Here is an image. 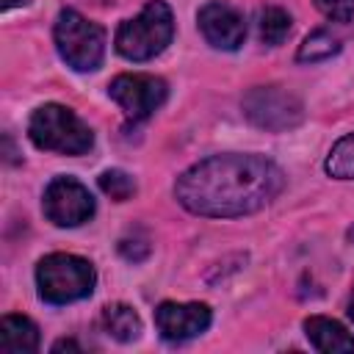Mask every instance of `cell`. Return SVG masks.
I'll list each match as a JSON object with an SVG mask.
<instances>
[{"label":"cell","mask_w":354,"mask_h":354,"mask_svg":"<svg viewBox=\"0 0 354 354\" xmlns=\"http://www.w3.org/2000/svg\"><path fill=\"white\" fill-rule=\"evenodd\" d=\"M285 185V174L263 155H213L185 169L174 183L177 202L196 216L235 218L266 207Z\"/></svg>","instance_id":"1"},{"label":"cell","mask_w":354,"mask_h":354,"mask_svg":"<svg viewBox=\"0 0 354 354\" xmlns=\"http://www.w3.org/2000/svg\"><path fill=\"white\" fill-rule=\"evenodd\" d=\"M174 36V14L163 0L147 3L133 19H124L116 30V50L127 61H149L160 55Z\"/></svg>","instance_id":"2"},{"label":"cell","mask_w":354,"mask_h":354,"mask_svg":"<svg viewBox=\"0 0 354 354\" xmlns=\"http://www.w3.org/2000/svg\"><path fill=\"white\" fill-rule=\"evenodd\" d=\"M28 136L39 149L61 155H83L94 144L91 127L66 105L47 102L30 113Z\"/></svg>","instance_id":"3"},{"label":"cell","mask_w":354,"mask_h":354,"mask_svg":"<svg viewBox=\"0 0 354 354\" xmlns=\"http://www.w3.org/2000/svg\"><path fill=\"white\" fill-rule=\"evenodd\" d=\"M97 282L94 266L69 252H53L36 266V288L47 304H69L91 296Z\"/></svg>","instance_id":"4"},{"label":"cell","mask_w":354,"mask_h":354,"mask_svg":"<svg viewBox=\"0 0 354 354\" xmlns=\"http://www.w3.org/2000/svg\"><path fill=\"white\" fill-rule=\"evenodd\" d=\"M55 47L61 58L75 72H94L105 55V30L77 14L75 8H64L55 19Z\"/></svg>","instance_id":"5"},{"label":"cell","mask_w":354,"mask_h":354,"mask_svg":"<svg viewBox=\"0 0 354 354\" xmlns=\"http://www.w3.org/2000/svg\"><path fill=\"white\" fill-rule=\"evenodd\" d=\"M243 113L260 130L285 133L301 124L304 105L293 91L282 86H254L243 97Z\"/></svg>","instance_id":"6"},{"label":"cell","mask_w":354,"mask_h":354,"mask_svg":"<svg viewBox=\"0 0 354 354\" xmlns=\"http://www.w3.org/2000/svg\"><path fill=\"white\" fill-rule=\"evenodd\" d=\"M41 207L55 227H77L94 216V196L75 177H53L44 188Z\"/></svg>","instance_id":"7"},{"label":"cell","mask_w":354,"mask_h":354,"mask_svg":"<svg viewBox=\"0 0 354 354\" xmlns=\"http://www.w3.org/2000/svg\"><path fill=\"white\" fill-rule=\"evenodd\" d=\"M108 94L119 102L127 119L141 122L152 116L166 100V83L155 75H119L108 86Z\"/></svg>","instance_id":"8"},{"label":"cell","mask_w":354,"mask_h":354,"mask_svg":"<svg viewBox=\"0 0 354 354\" xmlns=\"http://www.w3.org/2000/svg\"><path fill=\"white\" fill-rule=\"evenodd\" d=\"M210 307L202 301H163L155 310V326L163 340L180 343L202 335L210 326Z\"/></svg>","instance_id":"9"},{"label":"cell","mask_w":354,"mask_h":354,"mask_svg":"<svg viewBox=\"0 0 354 354\" xmlns=\"http://www.w3.org/2000/svg\"><path fill=\"white\" fill-rule=\"evenodd\" d=\"M196 22H199V30L202 36L218 47V50H238L246 39V22L243 17L227 6V3H207L199 8L196 14Z\"/></svg>","instance_id":"10"},{"label":"cell","mask_w":354,"mask_h":354,"mask_svg":"<svg viewBox=\"0 0 354 354\" xmlns=\"http://www.w3.org/2000/svg\"><path fill=\"white\" fill-rule=\"evenodd\" d=\"M304 335L324 354H348V351H354V335L335 318H326V315L304 318Z\"/></svg>","instance_id":"11"},{"label":"cell","mask_w":354,"mask_h":354,"mask_svg":"<svg viewBox=\"0 0 354 354\" xmlns=\"http://www.w3.org/2000/svg\"><path fill=\"white\" fill-rule=\"evenodd\" d=\"M39 348V329L25 315H3L0 321V351L30 354Z\"/></svg>","instance_id":"12"},{"label":"cell","mask_w":354,"mask_h":354,"mask_svg":"<svg viewBox=\"0 0 354 354\" xmlns=\"http://www.w3.org/2000/svg\"><path fill=\"white\" fill-rule=\"evenodd\" d=\"M100 324H102L105 335H111L119 343H130V340H136L141 335V318L136 315L133 307H127L122 301L108 304L102 310V315H100Z\"/></svg>","instance_id":"13"},{"label":"cell","mask_w":354,"mask_h":354,"mask_svg":"<svg viewBox=\"0 0 354 354\" xmlns=\"http://www.w3.org/2000/svg\"><path fill=\"white\" fill-rule=\"evenodd\" d=\"M337 53H340L337 36H332L329 30H313V33L301 41L296 58H299L301 64H318V61H326V58H332V55H337Z\"/></svg>","instance_id":"14"},{"label":"cell","mask_w":354,"mask_h":354,"mask_svg":"<svg viewBox=\"0 0 354 354\" xmlns=\"http://www.w3.org/2000/svg\"><path fill=\"white\" fill-rule=\"evenodd\" d=\"M257 28H260V39H263L268 47H277V44H282V41L288 39V33H290V14L282 11V8H277V6H268V8L260 11Z\"/></svg>","instance_id":"15"},{"label":"cell","mask_w":354,"mask_h":354,"mask_svg":"<svg viewBox=\"0 0 354 354\" xmlns=\"http://www.w3.org/2000/svg\"><path fill=\"white\" fill-rule=\"evenodd\" d=\"M326 174L335 180H354V133L343 136L326 158Z\"/></svg>","instance_id":"16"},{"label":"cell","mask_w":354,"mask_h":354,"mask_svg":"<svg viewBox=\"0 0 354 354\" xmlns=\"http://www.w3.org/2000/svg\"><path fill=\"white\" fill-rule=\"evenodd\" d=\"M100 188L111 199L124 202V199H130L136 194V180L127 171H122V169H108V171L100 174Z\"/></svg>","instance_id":"17"},{"label":"cell","mask_w":354,"mask_h":354,"mask_svg":"<svg viewBox=\"0 0 354 354\" xmlns=\"http://www.w3.org/2000/svg\"><path fill=\"white\" fill-rule=\"evenodd\" d=\"M315 8L335 22H351L354 17V0H315Z\"/></svg>","instance_id":"18"},{"label":"cell","mask_w":354,"mask_h":354,"mask_svg":"<svg viewBox=\"0 0 354 354\" xmlns=\"http://www.w3.org/2000/svg\"><path fill=\"white\" fill-rule=\"evenodd\" d=\"M119 252H122V257L138 263V260H144L149 254V241L147 238H136V235L133 238H122L119 241Z\"/></svg>","instance_id":"19"},{"label":"cell","mask_w":354,"mask_h":354,"mask_svg":"<svg viewBox=\"0 0 354 354\" xmlns=\"http://www.w3.org/2000/svg\"><path fill=\"white\" fill-rule=\"evenodd\" d=\"M58 351H80V346H77L75 340H58V343L53 346V354H58Z\"/></svg>","instance_id":"20"},{"label":"cell","mask_w":354,"mask_h":354,"mask_svg":"<svg viewBox=\"0 0 354 354\" xmlns=\"http://www.w3.org/2000/svg\"><path fill=\"white\" fill-rule=\"evenodd\" d=\"M30 0H0V8L3 11H11V8H17V6H28Z\"/></svg>","instance_id":"21"},{"label":"cell","mask_w":354,"mask_h":354,"mask_svg":"<svg viewBox=\"0 0 354 354\" xmlns=\"http://www.w3.org/2000/svg\"><path fill=\"white\" fill-rule=\"evenodd\" d=\"M348 318L354 321V293H351V299H348Z\"/></svg>","instance_id":"22"}]
</instances>
